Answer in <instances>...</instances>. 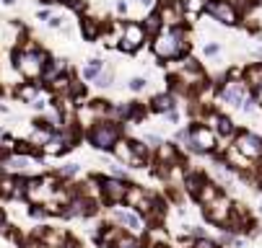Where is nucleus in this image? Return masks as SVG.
Instances as JSON below:
<instances>
[{"label": "nucleus", "instance_id": "obj_6", "mask_svg": "<svg viewBox=\"0 0 262 248\" xmlns=\"http://www.w3.org/2000/svg\"><path fill=\"white\" fill-rule=\"evenodd\" d=\"M189 148L192 150H200V153H208L215 148V135L210 127H189Z\"/></svg>", "mask_w": 262, "mask_h": 248}, {"label": "nucleus", "instance_id": "obj_23", "mask_svg": "<svg viewBox=\"0 0 262 248\" xmlns=\"http://www.w3.org/2000/svg\"><path fill=\"white\" fill-rule=\"evenodd\" d=\"M109 116H114V119H128V116H132V104H114V106H109Z\"/></svg>", "mask_w": 262, "mask_h": 248}, {"label": "nucleus", "instance_id": "obj_4", "mask_svg": "<svg viewBox=\"0 0 262 248\" xmlns=\"http://www.w3.org/2000/svg\"><path fill=\"white\" fill-rule=\"evenodd\" d=\"M156 16L161 18V26H182L184 21V3L182 0H164L156 8Z\"/></svg>", "mask_w": 262, "mask_h": 248}, {"label": "nucleus", "instance_id": "obj_34", "mask_svg": "<svg viewBox=\"0 0 262 248\" xmlns=\"http://www.w3.org/2000/svg\"><path fill=\"white\" fill-rule=\"evenodd\" d=\"M205 54H208V57H213V54H218V44H208V47H205Z\"/></svg>", "mask_w": 262, "mask_h": 248}, {"label": "nucleus", "instance_id": "obj_39", "mask_svg": "<svg viewBox=\"0 0 262 248\" xmlns=\"http://www.w3.org/2000/svg\"><path fill=\"white\" fill-rule=\"evenodd\" d=\"M42 3H68V0H42Z\"/></svg>", "mask_w": 262, "mask_h": 248}, {"label": "nucleus", "instance_id": "obj_8", "mask_svg": "<svg viewBox=\"0 0 262 248\" xmlns=\"http://www.w3.org/2000/svg\"><path fill=\"white\" fill-rule=\"evenodd\" d=\"M208 13H210L215 21H221V23H226V26H234L239 21V16H236V8H234L229 0H213V3H208V8H205Z\"/></svg>", "mask_w": 262, "mask_h": 248}, {"label": "nucleus", "instance_id": "obj_18", "mask_svg": "<svg viewBox=\"0 0 262 248\" xmlns=\"http://www.w3.org/2000/svg\"><path fill=\"white\" fill-rule=\"evenodd\" d=\"M156 158L161 160V165H174L177 163V145L161 142L158 148H156Z\"/></svg>", "mask_w": 262, "mask_h": 248}, {"label": "nucleus", "instance_id": "obj_26", "mask_svg": "<svg viewBox=\"0 0 262 248\" xmlns=\"http://www.w3.org/2000/svg\"><path fill=\"white\" fill-rule=\"evenodd\" d=\"M247 83H249V86H262V62H260V65H252L249 70H247Z\"/></svg>", "mask_w": 262, "mask_h": 248}, {"label": "nucleus", "instance_id": "obj_15", "mask_svg": "<svg viewBox=\"0 0 262 248\" xmlns=\"http://www.w3.org/2000/svg\"><path fill=\"white\" fill-rule=\"evenodd\" d=\"M174 106L177 104H174V96H171V93H158V96L151 98V112H156V114H166Z\"/></svg>", "mask_w": 262, "mask_h": 248}, {"label": "nucleus", "instance_id": "obj_7", "mask_svg": "<svg viewBox=\"0 0 262 248\" xmlns=\"http://www.w3.org/2000/svg\"><path fill=\"white\" fill-rule=\"evenodd\" d=\"M234 148H236L247 160H255V158L262 155V137L252 135V132H241L236 137V145H234Z\"/></svg>", "mask_w": 262, "mask_h": 248}, {"label": "nucleus", "instance_id": "obj_38", "mask_svg": "<svg viewBox=\"0 0 262 248\" xmlns=\"http://www.w3.org/2000/svg\"><path fill=\"white\" fill-rule=\"evenodd\" d=\"M257 101L262 104V86H257Z\"/></svg>", "mask_w": 262, "mask_h": 248}, {"label": "nucleus", "instance_id": "obj_41", "mask_svg": "<svg viewBox=\"0 0 262 248\" xmlns=\"http://www.w3.org/2000/svg\"><path fill=\"white\" fill-rule=\"evenodd\" d=\"M16 3V0H3V5H13Z\"/></svg>", "mask_w": 262, "mask_h": 248}, {"label": "nucleus", "instance_id": "obj_5", "mask_svg": "<svg viewBox=\"0 0 262 248\" xmlns=\"http://www.w3.org/2000/svg\"><path fill=\"white\" fill-rule=\"evenodd\" d=\"M148 39L146 29H143V23H125L122 26V39H120V49L125 52H138L140 44Z\"/></svg>", "mask_w": 262, "mask_h": 248}, {"label": "nucleus", "instance_id": "obj_14", "mask_svg": "<svg viewBox=\"0 0 262 248\" xmlns=\"http://www.w3.org/2000/svg\"><path fill=\"white\" fill-rule=\"evenodd\" d=\"M112 217H114V223L128 225L130 230H135V233H140V230H143V223H140V217L135 215V212H125V209H117V212H112Z\"/></svg>", "mask_w": 262, "mask_h": 248}, {"label": "nucleus", "instance_id": "obj_28", "mask_svg": "<svg viewBox=\"0 0 262 248\" xmlns=\"http://www.w3.org/2000/svg\"><path fill=\"white\" fill-rule=\"evenodd\" d=\"M184 186H187V191H189V194H197V189H200L203 186V179L200 176H187V181H184Z\"/></svg>", "mask_w": 262, "mask_h": 248}, {"label": "nucleus", "instance_id": "obj_17", "mask_svg": "<svg viewBox=\"0 0 262 248\" xmlns=\"http://www.w3.org/2000/svg\"><path fill=\"white\" fill-rule=\"evenodd\" d=\"M65 70H68V62H65V60L47 62V65H44V70H42V78L50 83V80H55L57 75H65Z\"/></svg>", "mask_w": 262, "mask_h": 248}, {"label": "nucleus", "instance_id": "obj_16", "mask_svg": "<svg viewBox=\"0 0 262 248\" xmlns=\"http://www.w3.org/2000/svg\"><path fill=\"white\" fill-rule=\"evenodd\" d=\"M70 215H94L96 212V202L86 199V197H76L73 202H70Z\"/></svg>", "mask_w": 262, "mask_h": 248}, {"label": "nucleus", "instance_id": "obj_13", "mask_svg": "<svg viewBox=\"0 0 262 248\" xmlns=\"http://www.w3.org/2000/svg\"><path fill=\"white\" fill-rule=\"evenodd\" d=\"M125 199H128L132 207H138L140 212H151V209H153L151 197H148L143 189H138V186H130V189H128V197H125Z\"/></svg>", "mask_w": 262, "mask_h": 248}, {"label": "nucleus", "instance_id": "obj_42", "mask_svg": "<svg viewBox=\"0 0 262 248\" xmlns=\"http://www.w3.org/2000/svg\"><path fill=\"white\" fill-rule=\"evenodd\" d=\"M140 3H143V5H151V3H153V0H140Z\"/></svg>", "mask_w": 262, "mask_h": 248}, {"label": "nucleus", "instance_id": "obj_35", "mask_svg": "<svg viewBox=\"0 0 262 248\" xmlns=\"http://www.w3.org/2000/svg\"><path fill=\"white\" fill-rule=\"evenodd\" d=\"M117 11L125 13V11H128V3H125V0H120V3H117Z\"/></svg>", "mask_w": 262, "mask_h": 248}, {"label": "nucleus", "instance_id": "obj_21", "mask_svg": "<svg viewBox=\"0 0 262 248\" xmlns=\"http://www.w3.org/2000/svg\"><path fill=\"white\" fill-rule=\"evenodd\" d=\"M16 96H19L21 101H26V104H31V101L39 96V86H34V83H26V86H21L19 90H16Z\"/></svg>", "mask_w": 262, "mask_h": 248}, {"label": "nucleus", "instance_id": "obj_24", "mask_svg": "<svg viewBox=\"0 0 262 248\" xmlns=\"http://www.w3.org/2000/svg\"><path fill=\"white\" fill-rule=\"evenodd\" d=\"M102 68H104V62H102V60H91V62L86 65V70H83V80L91 83V80L99 75V72H102Z\"/></svg>", "mask_w": 262, "mask_h": 248}, {"label": "nucleus", "instance_id": "obj_33", "mask_svg": "<svg viewBox=\"0 0 262 248\" xmlns=\"http://www.w3.org/2000/svg\"><path fill=\"white\" fill-rule=\"evenodd\" d=\"M76 171H78V165H65V168H62L60 173H62V176H73Z\"/></svg>", "mask_w": 262, "mask_h": 248}, {"label": "nucleus", "instance_id": "obj_30", "mask_svg": "<svg viewBox=\"0 0 262 248\" xmlns=\"http://www.w3.org/2000/svg\"><path fill=\"white\" fill-rule=\"evenodd\" d=\"M128 86H130V90H135V93H140V90L146 88V80H143V78H132V80L128 83Z\"/></svg>", "mask_w": 262, "mask_h": 248}, {"label": "nucleus", "instance_id": "obj_20", "mask_svg": "<svg viewBox=\"0 0 262 248\" xmlns=\"http://www.w3.org/2000/svg\"><path fill=\"white\" fill-rule=\"evenodd\" d=\"M197 202H203V204H210V202L218 197V186H213V183H203L200 189H197Z\"/></svg>", "mask_w": 262, "mask_h": 248}, {"label": "nucleus", "instance_id": "obj_36", "mask_svg": "<svg viewBox=\"0 0 262 248\" xmlns=\"http://www.w3.org/2000/svg\"><path fill=\"white\" fill-rule=\"evenodd\" d=\"M29 248H50V246H47V243H31Z\"/></svg>", "mask_w": 262, "mask_h": 248}, {"label": "nucleus", "instance_id": "obj_11", "mask_svg": "<svg viewBox=\"0 0 262 248\" xmlns=\"http://www.w3.org/2000/svg\"><path fill=\"white\" fill-rule=\"evenodd\" d=\"M231 215V204H229V199H223V197H215L210 204H208V220L210 223H226Z\"/></svg>", "mask_w": 262, "mask_h": 248}, {"label": "nucleus", "instance_id": "obj_12", "mask_svg": "<svg viewBox=\"0 0 262 248\" xmlns=\"http://www.w3.org/2000/svg\"><path fill=\"white\" fill-rule=\"evenodd\" d=\"M112 150H114V158L122 160V163H130V165H140V163H143L140 158H135L132 142H130V140H122V137H117V142H114Z\"/></svg>", "mask_w": 262, "mask_h": 248}, {"label": "nucleus", "instance_id": "obj_31", "mask_svg": "<svg viewBox=\"0 0 262 248\" xmlns=\"http://www.w3.org/2000/svg\"><path fill=\"white\" fill-rule=\"evenodd\" d=\"M146 142L151 145V148H158V145H161V137H156V135H146Z\"/></svg>", "mask_w": 262, "mask_h": 248}, {"label": "nucleus", "instance_id": "obj_32", "mask_svg": "<svg viewBox=\"0 0 262 248\" xmlns=\"http://www.w3.org/2000/svg\"><path fill=\"white\" fill-rule=\"evenodd\" d=\"M195 248H215V243H213V241H205V238H200V241L195 243Z\"/></svg>", "mask_w": 262, "mask_h": 248}, {"label": "nucleus", "instance_id": "obj_3", "mask_svg": "<svg viewBox=\"0 0 262 248\" xmlns=\"http://www.w3.org/2000/svg\"><path fill=\"white\" fill-rule=\"evenodd\" d=\"M117 137H120V124L99 119V122L91 127V132H88V142H91L96 150H112Z\"/></svg>", "mask_w": 262, "mask_h": 248}, {"label": "nucleus", "instance_id": "obj_37", "mask_svg": "<svg viewBox=\"0 0 262 248\" xmlns=\"http://www.w3.org/2000/svg\"><path fill=\"white\" fill-rule=\"evenodd\" d=\"M3 227H5V215L0 212V230H3Z\"/></svg>", "mask_w": 262, "mask_h": 248}, {"label": "nucleus", "instance_id": "obj_2", "mask_svg": "<svg viewBox=\"0 0 262 248\" xmlns=\"http://www.w3.org/2000/svg\"><path fill=\"white\" fill-rule=\"evenodd\" d=\"M13 65L24 78L37 80V78H42V70H44V65H47V54H44L42 49H37L34 44H26L24 49H19L13 54Z\"/></svg>", "mask_w": 262, "mask_h": 248}, {"label": "nucleus", "instance_id": "obj_22", "mask_svg": "<svg viewBox=\"0 0 262 248\" xmlns=\"http://www.w3.org/2000/svg\"><path fill=\"white\" fill-rule=\"evenodd\" d=\"M213 127H215L218 135H223V137L234 135V122H231L229 116H215V119H213Z\"/></svg>", "mask_w": 262, "mask_h": 248}, {"label": "nucleus", "instance_id": "obj_25", "mask_svg": "<svg viewBox=\"0 0 262 248\" xmlns=\"http://www.w3.org/2000/svg\"><path fill=\"white\" fill-rule=\"evenodd\" d=\"M143 29H146L148 36H156V34L161 31V18H158L156 13H151V16L146 18V23H143Z\"/></svg>", "mask_w": 262, "mask_h": 248}, {"label": "nucleus", "instance_id": "obj_29", "mask_svg": "<svg viewBox=\"0 0 262 248\" xmlns=\"http://www.w3.org/2000/svg\"><path fill=\"white\" fill-rule=\"evenodd\" d=\"M114 248H140L135 238H114Z\"/></svg>", "mask_w": 262, "mask_h": 248}, {"label": "nucleus", "instance_id": "obj_19", "mask_svg": "<svg viewBox=\"0 0 262 248\" xmlns=\"http://www.w3.org/2000/svg\"><path fill=\"white\" fill-rule=\"evenodd\" d=\"M5 168L11 173H21L29 168V155H11V158L5 160Z\"/></svg>", "mask_w": 262, "mask_h": 248}, {"label": "nucleus", "instance_id": "obj_9", "mask_svg": "<svg viewBox=\"0 0 262 248\" xmlns=\"http://www.w3.org/2000/svg\"><path fill=\"white\" fill-rule=\"evenodd\" d=\"M99 183H102L104 197L109 199V202H125V197H128V189H130V183L122 181V179H102Z\"/></svg>", "mask_w": 262, "mask_h": 248}, {"label": "nucleus", "instance_id": "obj_27", "mask_svg": "<svg viewBox=\"0 0 262 248\" xmlns=\"http://www.w3.org/2000/svg\"><path fill=\"white\" fill-rule=\"evenodd\" d=\"M83 34H86V39H94L99 34V23L91 21V18H83Z\"/></svg>", "mask_w": 262, "mask_h": 248}, {"label": "nucleus", "instance_id": "obj_10", "mask_svg": "<svg viewBox=\"0 0 262 248\" xmlns=\"http://www.w3.org/2000/svg\"><path fill=\"white\" fill-rule=\"evenodd\" d=\"M221 98L226 101V104H231V106H241V101L247 98V88H244V83L231 80V83H226V86L221 88Z\"/></svg>", "mask_w": 262, "mask_h": 248}, {"label": "nucleus", "instance_id": "obj_1", "mask_svg": "<svg viewBox=\"0 0 262 248\" xmlns=\"http://www.w3.org/2000/svg\"><path fill=\"white\" fill-rule=\"evenodd\" d=\"M153 54L158 60H174V57H182V54L189 49V42H187V34L182 26H171V29H161L156 36H153V44H151Z\"/></svg>", "mask_w": 262, "mask_h": 248}, {"label": "nucleus", "instance_id": "obj_40", "mask_svg": "<svg viewBox=\"0 0 262 248\" xmlns=\"http://www.w3.org/2000/svg\"><path fill=\"white\" fill-rule=\"evenodd\" d=\"M65 248H80L78 243H73V241H70V243H65Z\"/></svg>", "mask_w": 262, "mask_h": 248}]
</instances>
